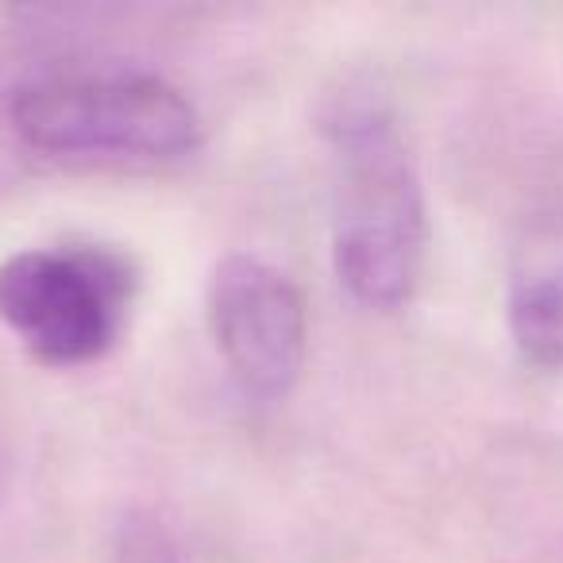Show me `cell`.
I'll list each match as a JSON object with an SVG mask.
<instances>
[{
    "instance_id": "cell-2",
    "label": "cell",
    "mask_w": 563,
    "mask_h": 563,
    "mask_svg": "<svg viewBox=\"0 0 563 563\" xmlns=\"http://www.w3.org/2000/svg\"><path fill=\"white\" fill-rule=\"evenodd\" d=\"M9 120L32 151L181 158L201 147L194 101L147 70H55L24 81Z\"/></svg>"
},
{
    "instance_id": "cell-1",
    "label": "cell",
    "mask_w": 563,
    "mask_h": 563,
    "mask_svg": "<svg viewBox=\"0 0 563 563\" xmlns=\"http://www.w3.org/2000/svg\"><path fill=\"white\" fill-rule=\"evenodd\" d=\"M332 266L360 306L401 309L429 251V205L394 112L371 93H344L329 112Z\"/></svg>"
},
{
    "instance_id": "cell-4",
    "label": "cell",
    "mask_w": 563,
    "mask_h": 563,
    "mask_svg": "<svg viewBox=\"0 0 563 563\" xmlns=\"http://www.w3.org/2000/svg\"><path fill=\"white\" fill-rule=\"evenodd\" d=\"M209 332L232 383L255 401H278L301 378L309 309L274 263L232 251L209 278Z\"/></svg>"
},
{
    "instance_id": "cell-5",
    "label": "cell",
    "mask_w": 563,
    "mask_h": 563,
    "mask_svg": "<svg viewBox=\"0 0 563 563\" xmlns=\"http://www.w3.org/2000/svg\"><path fill=\"white\" fill-rule=\"evenodd\" d=\"M506 324L537 367H563V212L532 217L509 251Z\"/></svg>"
},
{
    "instance_id": "cell-3",
    "label": "cell",
    "mask_w": 563,
    "mask_h": 563,
    "mask_svg": "<svg viewBox=\"0 0 563 563\" xmlns=\"http://www.w3.org/2000/svg\"><path fill=\"white\" fill-rule=\"evenodd\" d=\"M135 266L104 243L24 247L0 263V321L47 367H86L120 344Z\"/></svg>"
},
{
    "instance_id": "cell-6",
    "label": "cell",
    "mask_w": 563,
    "mask_h": 563,
    "mask_svg": "<svg viewBox=\"0 0 563 563\" xmlns=\"http://www.w3.org/2000/svg\"><path fill=\"white\" fill-rule=\"evenodd\" d=\"M112 563H186L166 532V525L151 514H128L117 532V555Z\"/></svg>"
}]
</instances>
